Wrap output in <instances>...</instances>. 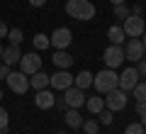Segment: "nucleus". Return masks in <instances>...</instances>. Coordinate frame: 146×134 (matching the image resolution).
<instances>
[{"label":"nucleus","mask_w":146,"mask_h":134,"mask_svg":"<svg viewBox=\"0 0 146 134\" xmlns=\"http://www.w3.org/2000/svg\"><path fill=\"white\" fill-rule=\"evenodd\" d=\"M95 12L98 10H95V5L90 0H68L66 3V15L78 22H90L95 17Z\"/></svg>","instance_id":"f257e3e1"},{"label":"nucleus","mask_w":146,"mask_h":134,"mask_svg":"<svg viewBox=\"0 0 146 134\" xmlns=\"http://www.w3.org/2000/svg\"><path fill=\"white\" fill-rule=\"evenodd\" d=\"M93 88L98 90V95H105L119 88V76L115 73V68H102V71L93 73Z\"/></svg>","instance_id":"f03ea898"},{"label":"nucleus","mask_w":146,"mask_h":134,"mask_svg":"<svg viewBox=\"0 0 146 134\" xmlns=\"http://www.w3.org/2000/svg\"><path fill=\"white\" fill-rule=\"evenodd\" d=\"M49 41H51V47L56 49V51H66V49L71 47V41H73V32L68 29V27H58V29H54L51 34H49Z\"/></svg>","instance_id":"7ed1b4c3"},{"label":"nucleus","mask_w":146,"mask_h":134,"mask_svg":"<svg viewBox=\"0 0 146 134\" xmlns=\"http://www.w3.org/2000/svg\"><path fill=\"white\" fill-rule=\"evenodd\" d=\"M5 83H7V88H10L12 93H17V95H25L29 90V76H25L22 71H10Z\"/></svg>","instance_id":"20e7f679"},{"label":"nucleus","mask_w":146,"mask_h":134,"mask_svg":"<svg viewBox=\"0 0 146 134\" xmlns=\"http://www.w3.org/2000/svg\"><path fill=\"white\" fill-rule=\"evenodd\" d=\"M127 103H129V98H127V93L122 90V88H115V90L105 93V107L112 110V112H119V110H124Z\"/></svg>","instance_id":"39448f33"},{"label":"nucleus","mask_w":146,"mask_h":134,"mask_svg":"<svg viewBox=\"0 0 146 134\" xmlns=\"http://www.w3.org/2000/svg\"><path fill=\"white\" fill-rule=\"evenodd\" d=\"M102 61H105L107 68H119L122 61H124V49H122L119 44H110L102 51Z\"/></svg>","instance_id":"423d86ee"},{"label":"nucleus","mask_w":146,"mask_h":134,"mask_svg":"<svg viewBox=\"0 0 146 134\" xmlns=\"http://www.w3.org/2000/svg\"><path fill=\"white\" fill-rule=\"evenodd\" d=\"M20 71L25 73V76H32V73H36V71H42V56L36 51H32V54H22V59H20Z\"/></svg>","instance_id":"0eeeda50"},{"label":"nucleus","mask_w":146,"mask_h":134,"mask_svg":"<svg viewBox=\"0 0 146 134\" xmlns=\"http://www.w3.org/2000/svg\"><path fill=\"white\" fill-rule=\"evenodd\" d=\"M144 54H146V49H144V44H141L139 37H134V39L127 41V47H124V61L136 63V61H141V59H144Z\"/></svg>","instance_id":"6e6552de"},{"label":"nucleus","mask_w":146,"mask_h":134,"mask_svg":"<svg viewBox=\"0 0 146 134\" xmlns=\"http://www.w3.org/2000/svg\"><path fill=\"white\" fill-rule=\"evenodd\" d=\"M122 29H124V34L129 37V39H134V37H141V32L146 29V25H144V20H141L139 15H129L122 22Z\"/></svg>","instance_id":"1a4fd4ad"},{"label":"nucleus","mask_w":146,"mask_h":134,"mask_svg":"<svg viewBox=\"0 0 146 134\" xmlns=\"http://www.w3.org/2000/svg\"><path fill=\"white\" fill-rule=\"evenodd\" d=\"M139 81H141V76H139V71H136V66H129V68H124L122 76H119V88L124 93H131V88Z\"/></svg>","instance_id":"9d476101"},{"label":"nucleus","mask_w":146,"mask_h":134,"mask_svg":"<svg viewBox=\"0 0 146 134\" xmlns=\"http://www.w3.org/2000/svg\"><path fill=\"white\" fill-rule=\"evenodd\" d=\"M63 100H66L68 107H76V110H80V107L85 105L83 90H80V88H76V85H71V88H66V90H63Z\"/></svg>","instance_id":"9b49d317"},{"label":"nucleus","mask_w":146,"mask_h":134,"mask_svg":"<svg viewBox=\"0 0 146 134\" xmlns=\"http://www.w3.org/2000/svg\"><path fill=\"white\" fill-rule=\"evenodd\" d=\"M49 85L63 93L66 88H71V85H73V76H71L68 71H56L54 76H49Z\"/></svg>","instance_id":"f8f14e48"},{"label":"nucleus","mask_w":146,"mask_h":134,"mask_svg":"<svg viewBox=\"0 0 146 134\" xmlns=\"http://www.w3.org/2000/svg\"><path fill=\"white\" fill-rule=\"evenodd\" d=\"M54 103H56V95L51 93V90H36V95H34V105L39 110H51L54 107Z\"/></svg>","instance_id":"ddd939ff"},{"label":"nucleus","mask_w":146,"mask_h":134,"mask_svg":"<svg viewBox=\"0 0 146 134\" xmlns=\"http://www.w3.org/2000/svg\"><path fill=\"white\" fill-rule=\"evenodd\" d=\"M20 59H22V51H20V47H15V44H10V47H5L3 49V63L5 66H17L20 63Z\"/></svg>","instance_id":"4468645a"},{"label":"nucleus","mask_w":146,"mask_h":134,"mask_svg":"<svg viewBox=\"0 0 146 134\" xmlns=\"http://www.w3.org/2000/svg\"><path fill=\"white\" fill-rule=\"evenodd\" d=\"M63 122H66L71 129H80V124H83V115H80L76 107H68L66 112H63Z\"/></svg>","instance_id":"2eb2a0df"},{"label":"nucleus","mask_w":146,"mask_h":134,"mask_svg":"<svg viewBox=\"0 0 146 134\" xmlns=\"http://www.w3.org/2000/svg\"><path fill=\"white\" fill-rule=\"evenodd\" d=\"M51 61L56 63V68H58V71H68V68L73 66V61H76V59H73L68 51H56Z\"/></svg>","instance_id":"dca6fc26"},{"label":"nucleus","mask_w":146,"mask_h":134,"mask_svg":"<svg viewBox=\"0 0 146 134\" xmlns=\"http://www.w3.org/2000/svg\"><path fill=\"white\" fill-rule=\"evenodd\" d=\"M29 88H34V90H44V88H49V76L44 71H36L29 76Z\"/></svg>","instance_id":"f3484780"},{"label":"nucleus","mask_w":146,"mask_h":134,"mask_svg":"<svg viewBox=\"0 0 146 134\" xmlns=\"http://www.w3.org/2000/svg\"><path fill=\"white\" fill-rule=\"evenodd\" d=\"M107 39H110V44H119V47H122V41L127 39L122 25H112V27H110V29H107Z\"/></svg>","instance_id":"a211bd4d"},{"label":"nucleus","mask_w":146,"mask_h":134,"mask_svg":"<svg viewBox=\"0 0 146 134\" xmlns=\"http://www.w3.org/2000/svg\"><path fill=\"white\" fill-rule=\"evenodd\" d=\"M85 107H88V112L98 115L105 110V98L102 95H93V98H85Z\"/></svg>","instance_id":"6ab92c4d"},{"label":"nucleus","mask_w":146,"mask_h":134,"mask_svg":"<svg viewBox=\"0 0 146 134\" xmlns=\"http://www.w3.org/2000/svg\"><path fill=\"white\" fill-rule=\"evenodd\" d=\"M73 85L80 88V90L90 88V85H93V73H90V71H80L78 76H73Z\"/></svg>","instance_id":"aec40b11"},{"label":"nucleus","mask_w":146,"mask_h":134,"mask_svg":"<svg viewBox=\"0 0 146 134\" xmlns=\"http://www.w3.org/2000/svg\"><path fill=\"white\" fill-rule=\"evenodd\" d=\"M32 44H34L36 51H42V49H49V47H51V41H49V37H46V34H34Z\"/></svg>","instance_id":"412c9836"},{"label":"nucleus","mask_w":146,"mask_h":134,"mask_svg":"<svg viewBox=\"0 0 146 134\" xmlns=\"http://www.w3.org/2000/svg\"><path fill=\"white\" fill-rule=\"evenodd\" d=\"M80 129H83L85 134H98L100 132V122H98V119H83Z\"/></svg>","instance_id":"4be33fe9"},{"label":"nucleus","mask_w":146,"mask_h":134,"mask_svg":"<svg viewBox=\"0 0 146 134\" xmlns=\"http://www.w3.org/2000/svg\"><path fill=\"white\" fill-rule=\"evenodd\" d=\"M131 93H134L136 100H146V81H144V78H141V81L131 88Z\"/></svg>","instance_id":"5701e85b"},{"label":"nucleus","mask_w":146,"mask_h":134,"mask_svg":"<svg viewBox=\"0 0 146 134\" xmlns=\"http://www.w3.org/2000/svg\"><path fill=\"white\" fill-rule=\"evenodd\" d=\"M129 15H131V7H127V3H122V5H115V17H117V20L124 22Z\"/></svg>","instance_id":"b1692460"},{"label":"nucleus","mask_w":146,"mask_h":134,"mask_svg":"<svg viewBox=\"0 0 146 134\" xmlns=\"http://www.w3.org/2000/svg\"><path fill=\"white\" fill-rule=\"evenodd\" d=\"M98 122H100V124H112V122H115V112L105 107L102 112H98Z\"/></svg>","instance_id":"393cba45"},{"label":"nucleus","mask_w":146,"mask_h":134,"mask_svg":"<svg viewBox=\"0 0 146 134\" xmlns=\"http://www.w3.org/2000/svg\"><path fill=\"white\" fill-rule=\"evenodd\" d=\"M7 39H10V44L20 47L22 39H25V34H22V29H10V32H7Z\"/></svg>","instance_id":"a878e982"},{"label":"nucleus","mask_w":146,"mask_h":134,"mask_svg":"<svg viewBox=\"0 0 146 134\" xmlns=\"http://www.w3.org/2000/svg\"><path fill=\"white\" fill-rule=\"evenodd\" d=\"M7 124H10V115H7V110L0 105V129H7Z\"/></svg>","instance_id":"bb28decb"},{"label":"nucleus","mask_w":146,"mask_h":134,"mask_svg":"<svg viewBox=\"0 0 146 134\" xmlns=\"http://www.w3.org/2000/svg\"><path fill=\"white\" fill-rule=\"evenodd\" d=\"M124 134H144V127H141V122H131L124 129Z\"/></svg>","instance_id":"cd10ccee"},{"label":"nucleus","mask_w":146,"mask_h":134,"mask_svg":"<svg viewBox=\"0 0 146 134\" xmlns=\"http://www.w3.org/2000/svg\"><path fill=\"white\" fill-rule=\"evenodd\" d=\"M136 115L146 117V100H136Z\"/></svg>","instance_id":"c85d7f7f"},{"label":"nucleus","mask_w":146,"mask_h":134,"mask_svg":"<svg viewBox=\"0 0 146 134\" xmlns=\"http://www.w3.org/2000/svg\"><path fill=\"white\" fill-rule=\"evenodd\" d=\"M10 71H12L10 66H5V63L0 61V81H5V78H7V73H10Z\"/></svg>","instance_id":"c756f323"},{"label":"nucleus","mask_w":146,"mask_h":134,"mask_svg":"<svg viewBox=\"0 0 146 134\" xmlns=\"http://www.w3.org/2000/svg\"><path fill=\"white\" fill-rule=\"evenodd\" d=\"M54 107H58L61 112H66V110H68V105H66V100H63V98H56V103H54Z\"/></svg>","instance_id":"7c9ffc66"},{"label":"nucleus","mask_w":146,"mask_h":134,"mask_svg":"<svg viewBox=\"0 0 146 134\" xmlns=\"http://www.w3.org/2000/svg\"><path fill=\"white\" fill-rule=\"evenodd\" d=\"M136 71H139V76H141V78L146 76V61H144V59H141V61H136Z\"/></svg>","instance_id":"2f4dec72"},{"label":"nucleus","mask_w":146,"mask_h":134,"mask_svg":"<svg viewBox=\"0 0 146 134\" xmlns=\"http://www.w3.org/2000/svg\"><path fill=\"white\" fill-rule=\"evenodd\" d=\"M7 32H10V29H7L5 20H0V39H5V37H7Z\"/></svg>","instance_id":"473e14b6"},{"label":"nucleus","mask_w":146,"mask_h":134,"mask_svg":"<svg viewBox=\"0 0 146 134\" xmlns=\"http://www.w3.org/2000/svg\"><path fill=\"white\" fill-rule=\"evenodd\" d=\"M46 3H49V0H29V5H32V7H44Z\"/></svg>","instance_id":"72a5a7b5"},{"label":"nucleus","mask_w":146,"mask_h":134,"mask_svg":"<svg viewBox=\"0 0 146 134\" xmlns=\"http://www.w3.org/2000/svg\"><path fill=\"white\" fill-rule=\"evenodd\" d=\"M131 15H144V7H141V5H131Z\"/></svg>","instance_id":"f704fd0d"},{"label":"nucleus","mask_w":146,"mask_h":134,"mask_svg":"<svg viewBox=\"0 0 146 134\" xmlns=\"http://www.w3.org/2000/svg\"><path fill=\"white\" fill-rule=\"evenodd\" d=\"M139 39H141V44H144V49H146V29L141 32V37H139Z\"/></svg>","instance_id":"c9c22d12"},{"label":"nucleus","mask_w":146,"mask_h":134,"mask_svg":"<svg viewBox=\"0 0 146 134\" xmlns=\"http://www.w3.org/2000/svg\"><path fill=\"white\" fill-rule=\"evenodd\" d=\"M112 5H122V3H127V0H110Z\"/></svg>","instance_id":"e433bc0d"},{"label":"nucleus","mask_w":146,"mask_h":134,"mask_svg":"<svg viewBox=\"0 0 146 134\" xmlns=\"http://www.w3.org/2000/svg\"><path fill=\"white\" fill-rule=\"evenodd\" d=\"M141 127H144V129H146V117H141Z\"/></svg>","instance_id":"4c0bfd02"},{"label":"nucleus","mask_w":146,"mask_h":134,"mask_svg":"<svg viewBox=\"0 0 146 134\" xmlns=\"http://www.w3.org/2000/svg\"><path fill=\"white\" fill-rule=\"evenodd\" d=\"M0 61H3V44H0Z\"/></svg>","instance_id":"58836bf2"},{"label":"nucleus","mask_w":146,"mask_h":134,"mask_svg":"<svg viewBox=\"0 0 146 134\" xmlns=\"http://www.w3.org/2000/svg\"><path fill=\"white\" fill-rule=\"evenodd\" d=\"M0 134H7V129H0Z\"/></svg>","instance_id":"ea45409f"},{"label":"nucleus","mask_w":146,"mask_h":134,"mask_svg":"<svg viewBox=\"0 0 146 134\" xmlns=\"http://www.w3.org/2000/svg\"><path fill=\"white\" fill-rule=\"evenodd\" d=\"M0 100H3V90H0Z\"/></svg>","instance_id":"a19ab883"},{"label":"nucleus","mask_w":146,"mask_h":134,"mask_svg":"<svg viewBox=\"0 0 146 134\" xmlns=\"http://www.w3.org/2000/svg\"><path fill=\"white\" fill-rule=\"evenodd\" d=\"M56 134H66V132H56Z\"/></svg>","instance_id":"79ce46f5"},{"label":"nucleus","mask_w":146,"mask_h":134,"mask_svg":"<svg viewBox=\"0 0 146 134\" xmlns=\"http://www.w3.org/2000/svg\"><path fill=\"white\" fill-rule=\"evenodd\" d=\"M144 61H146V54H144Z\"/></svg>","instance_id":"37998d69"},{"label":"nucleus","mask_w":146,"mask_h":134,"mask_svg":"<svg viewBox=\"0 0 146 134\" xmlns=\"http://www.w3.org/2000/svg\"><path fill=\"white\" fill-rule=\"evenodd\" d=\"M144 81H146V76H144Z\"/></svg>","instance_id":"c03bdc74"},{"label":"nucleus","mask_w":146,"mask_h":134,"mask_svg":"<svg viewBox=\"0 0 146 134\" xmlns=\"http://www.w3.org/2000/svg\"><path fill=\"white\" fill-rule=\"evenodd\" d=\"M144 134H146V129H144Z\"/></svg>","instance_id":"a18cd8bd"}]
</instances>
